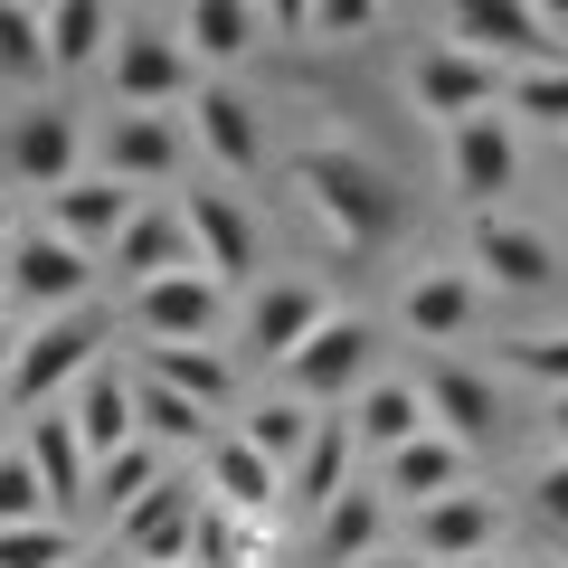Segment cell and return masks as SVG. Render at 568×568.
I'll use <instances>...</instances> for the list:
<instances>
[{"mask_svg":"<svg viewBox=\"0 0 568 568\" xmlns=\"http://www.w3.org/2000/svg\"><path fill=\"white\" fill-rule=\"evenodd\" d=\"M549 426H559V455H568V398H549Z\"/></svg>","mask_w":568,"mask_h":568,"instance_id":"obj_43","label":"cell"},{"mask_svg":"<svg viewBox=\"0 0 568 568\" xmlns=\"http://www.w3.org/2000/svg\"><path fill=\"white\" fill-rule=\"evenodd\" d=\"M77 152H85V142H77V114H67V104H29V114L10 123V171H20V181H39L48 200H58L67 181H85Z\"/></svg>","mask_w":568,"mask_h":568,"instance_id":"obj_19","label":"cell"},{"mask_svg":"<svg viewBox=\"0 0 568 568\" xmlns=\"http://www.w3.org/2000/svg\"><path fill=\"white\" fill-rule=\"evenodd\" d=\"M530 503H540L549 530H568V455H549V465L530 474Z\"/></svg>","mask_w":568,"mask_h":568,"instance_id":"obj_41","label":"cell"},{"mask_svg":"<svg viewBox=\"0 0 568 568\" xmlns=\"http://www.w3.org/2000/svg\"><path fill=\"white\" fill-rule=\"evenodd\" d=\"M417 388H426V417H436V436H455L465 455H484L493 436H503V398H493L484 369H465V361H426Z\"/></svg>","mask_w":568,"mask_h":568,"instance_id":"obj_13","label":"cell"},{"mask_svg":"<svg viewBox=\"0 0 568 568\" xmlns=\"http://www.w3.org/2000/svg\"><path fill=\"white\" fill-rule=\"evenodd\" d=\"M559 181H568V142H559Z\"/></svg>","mask_w":568,"mask_h":568,"instance_id":"obj_48","label":"cell"},{"mask_svg":"<svg viewBox=\"0 0 568 568\" xmlns=\"http://www.w3.org/2000/svg\"><path fill=\"white\" fill-rule=\"evenodd\" d=\"M190 142H200L227 181H256V171H265V123H256V104H246L237 85H219V77H209L200 104H190Z\"/></svg>","mask_w":568,"mask_h":568,"instance_id":"obj_14","label":"cell"},{"mask_svg":"<svg viewBox=\"0 0 568 568\" xmlns=\"http://www.w3.org/2000/svg\"><path fill=\"white\" fill-rule=\"evenodd\" d=\"M114 39H123V20L104 10V0H48V67H58V77L114 58Z\"/></svg>","mask_w":568,"mask_h":568,"instance_id":"obj_29","label":"cell"},{"mask_svg":"<svg viewBox=\"0 0 568 568\" xmlns=\"http://www.w3.org/2000/svg\"><path fill=\"white\" fill-rule=\"evenodd\" d=\"M265 20H275V10H246V0H190L171 29H181V48H190L200 67H237L246 48L265 39Z\"/></svg>","mask_w":568,"mask_h":568,"instance_id":"obj_26","label":"cell"},{"mask_svg":"<svg viewBox=\"0 0 568 568\" xmlns=\"http://www.w3.org/2000/svg\"><path fill=\"white\" fill-rule=\"evenodd\" d=\"M200 503H209V484L171 474L162 493H142V503L123 511L114 530H104V549H123L133 568H190V530H200Z\"/></svg>","mask_w":568,"mask_h":568,"instance_id":"obj_8","label":"cell"},{"mask_svg":"<svg viewBox=\"0 0 568 568\" xmlns=\"http://www.w3.org/2000/svg\"><path fill=\"white\" fill-rule=\"evenodd\" d=\"M407 95H417V114H436L455 133V123H474V114H493V104H511V67H493V58H474V48H455V39H436L417 58V77H407Z\"/></svg>","mask_w":568,"mask_h":568,"instance_id":"obj_6","label":"cell"},{"mask_svg":"<svg viewBox=\"0 0 568 568\" xmlns=\"http://www.w3.org/2000/svg\"><path fill=\"white\" fill-rule=\"evenodd\" d=\"M426 426H436V417H426V388H417V379H369L361 398H351V436H361L369 455L417 446Z\"/></svg>","mask_w":568,"mask_h":568,"instance_id":"obj_25","label":"cell"},{"mask_svg":"<svg viewBox=\"0 0 568 568\" xmlns=\"http://www.w3.org/2000/svg\"><path fill=\"white\" fill-rule=\"evenodd\" d=\"M511 114L549 123V133L568 142V58L559 67H521V77H511Z\"/></svg>","mask_w":568,"mask_h":568,"instance_id":"obj_39","label":"cell"},{"mask_svg":"<svg viewBox=\"0 0 568 568\" xmlns=\"http://www.w3.org/2000/svg\"><path fill=\"white\" fill-rule=\"evenodd\" d=\"M474 275L484 284H503V294H540L549 275H559V246L540 237V227H521V219H474Z\"/></svg>","mask_w":568,"mask_h":568,"instance_id":"obj_18","label":"cell"},{"mask_svg":"<svg viewBox=\"0 0 568 568\" xmlns=\"http://www.w3.org/2000/svg\"><path fill=\"white\" fill-rule=\"evenodd\" d=\"M181 219H190V246H200V275H219V284H246V275H256L265 237H256V219H246L237 190H190Z\"/></svg>","mask_w":568,"mask_h":568,"instance_id":"obj_12","label":"cell"},{"mask_svg":"<svg viewBox=\"0 0 568 568\" xmlns=\"http://www.w3.org/2000/svg\"><path fill=\"white\" fill-rule=\"evenodd\" d=\"M0 77H20V85L58 77V67H48V10H29V0H0Z\"/></svg>","mask_w":568,"mask_h":568,"instance_id":"obj_36","label":"cell"},{"mask_svg":"<svg viewBox=\"0 0 568 568\" xmlns=\"http://www.w3.org/2000/svg\"><path fill=\"white\" fill-rule=\"evenodd\" d=\"M369 568H407V559H369Z\"/></svg>","mask_w":568,"mask_h":568,"instance_id":"obj_49","label":"cell"},{"mask_svg":"<svg viewBox=\"0 0 568 568\" xmlns=\"http://www.w3.org/2000/svg\"><path fill=\"white\" fill-rule=\"evenodd\" d=\"M104 181H123V190H152V181H181V162H190V142H181V123L171 114H104Z\"/></svg>","mask_w":568,"mask_h":568,"instance_id":"obj_11","label":"cell"},{"mask_svg":"<svg viewBox=\"0 0 568 568\" xmlns=\"http://www.w3.org/2000/svg\"><path fill=\"white\" fill-rule=\"evenodd\" d=\"M20 455L39 465V484H48V503H58V511H85V503H95V455H85V436H77L67 407H39V417H29Z\"/></svg>","mask_w":568,"mask_h":568,"instance_id":"obj_17","label":"cell"},{"mask_svg":"<svg viewBox=\"0 0 568 568\" xmlns=\"http://www.w3.org/2000/svg\"><path fill=\"white\" fill-rule=\"evenodd\" d=\"M142 379L181 388V398H190V407H209V417H219V407L237 398V361H227L219 342H171V351H142Z\"/></svg>","mask_w":568,"mask_h":568,"instance_id":"obj_27","label":"cell"},{"mask_svg":"<svg viewBox=\"0 0 568 568\" xmlns=\"http://www.w3.org/2000/svg\"><path fill=\"white\" fill-rule=\"evenodd\" d=\"M133 417H142V446H219V426H209V407H190L181 388L162 379H133Z\"/></svg>","mask_w":568,"mask_h":568,"instance_id":"obj_32","label":"cell"},{"mask_svg":"<svg viewBox=\"0 0 568 568\" xmlns=\"http://www.w3.org/2000/svg\"><path fill=\"white\" fill-rule=\"evenodd\" d=\"M0 246H20V227H10V200H0Z\"/></svg>","mask_w":568,"mask_h":568,"instance_id":"obj_45","label":"cell"},{"mask_svg":"<svg viewBox=\"0 0 568 568\" xmlns=\"http://www.w3.org/2000/svg\"><path fill=\"white\" fill-rule=\"evenodd\" d=\"M162 484H171L162 446H123V455H104V465H95V511H104V521H123L142 493H162Z\"/></svg>","mask_w":568,"mask_h":568,"instance_id":"obj_35","label":"cell"},{"mask_svg":"<svg viewBox=\"0 0 568 568\" xmlns=\"http://www.w3.org/2000/svg\"><path fill=\"white\" fill-rule=\"evenodd\" d=\"M104 342H114V332H104L95 304H85V313H58V323H39V332H20V361H10V379H0V388H10V407L39 417L58 388L95 379V369H104Z\"/></svg>","mask_w":568,"mask_h":568,"instance_id":"obj_3","label":"cell"},{"mask_svg":"<svg viewBox=\"0 0 568 568\" xmlns=\"http://www.w3.org/2000/svg\"><path fill=\"white\" fill-rule=\"evenodd\" d=\"M142 219V190L104 181V171H85V181H67L58 200H48V227H58L67 246H85V256H114V237Z\"/></svg>","mask_w":568,"mask_h":568,"instance_id":"obj_16","label":"cell"},{"mask_svg":"<svg viewBox=\"0 0 568 568\" xmlns=\"http://www.w3.org/2000/svg\"><path fill=\"white\" fill-rule=\"evenodd\" d=\"M77 436H85V455H123V446H142V417H133V379L123 369H95V379H77Z\"/></svg>","mask_w":568,"mask_h":568,"instance_id":"obj_28","label":"cell"},{"mask_svg":"<svg viewBox=\"0 0 568 568\" xmlns=\"http://www.w3.org/2000/svg\"><path fill=\"white\" fill-rule=\"evenodd\" d=\"M511 369L568 398V332H540V342H511Z\"/></svg>","mask_w":568,"mask_h":568,"instance_id":"obj_40","label":"cell"},{"mask_svg":"<svg viewBox=\"0 0 568 568\" xmlns=\"http://www.w3.org/2000/svg\"><path fill=\"white\" fill-rule=\"evenodd\" d=\"M493 530H503L493 493H446V503H426V511H417V559H436V568L493 559Z\"/></svg>","mask_w":568,"mask_h":568,"instance_id":"obj_21","label":"cell"},{"mask_svg":"<svg viewBox=\"0 0 568 568\" xmlns=\"http://www.w3.org/2000/svg\"><path fill=\"white\" fill-rule=\"evenodd\" d=\"M256 549H265V521H246V511H227V503H200L190 568H256Z\"/></svg>","mask_w":568,"mask_h":568,"instance_id":"obj_34","label":"cell"},{"mask_svg":"<svg viewBox=\"0 0 568 568\" xmlns=\"http://www.w3.org/2000/svg\"><path fill=\"white\" fill-rule=\"evenodd\" d=\"M10 361H20V342H10V323H0V379H10Z\"/></svg>","mask_w":568,"mask_h":568,"instance_id":"obj_44","label":"cell"},{"mask_svg":"<svg viewBox=\"0 0 568 568\" xmlns=\"http://www.w3.org/2000/svg\"><path fill=\"white\" fill-rule=\"evenodd\" d=\"M446 39L455 48H474V58H493V67H559L568 58V39H559V20L549 10H530V0H455L446 10Z\"/></svg>","mask_w":568,"mask_h":568,"instance_id":"obj_4","label":"cell"},{"mask_svg":"<svg viewBox=\"0 0 568 568\" xmlns=\"http://www.w3.org/2000/svg\"><path fill=\"white\" fill-rule=\"evenodd\" d=\"M351 455H361L351 417H323V426H313V446H304V465L284 474V511H313V521H323V511L351 493Z\"/></svg>","mask_w":568,"mask_h":568,"instance_id":"obj_23","label":"cell"},{"mask_svg":"<svg viewBox=\"0 0 568 568\" xmlns=\"http://www.w3.org/2000/svg\"><path fill=\"white\" fill-rule=\"evenodd\" d=\"M0 304H10V246H0Z\"/></svg>","mask_w":568,"mask_h":568,"instance_id":"obj_46","label":"cell"},{"mask_svg":"<svg viewBox=\"0 0 568 568\" xmlns=\"http://www.w3.org/2000/svg\"><path fill=\"white\" fill-rule=\"evenodd\" d=\"M284 181L313 200V219L332 227V237L361 256V246H379L388 227H398V190H388L379 162H361V152H342V142H313V152H294L284 162Z\"/></svg>","mask_w":568,"mask_h":568,"instance_id":"obj_1","label":"cell"},{"mask_svg":"<svg viewBox=\"0 0 568 568\" xmlns=\"http://www.w3.org/2000/svg\"><path fill=\"white\" fill-rule=\"evenodd\" d=\"M29 521H58V503H48L39 465L20 446H0V530H29Z\"/></svg>","mask_w":568,"mask_h":568,"instance_id":"obj_37","label":"cell"},{"mask_svg":"<svg viewBox=\"0 0 568 568\" xmlns=\"http://www.w3.org/2000/svg\"><path fill=\"white\" fill-rule=\"evenodd\" d=\"M77 568H114V549H104V559H77Z\"/></svg>","mask_w":568,"mask_h":568,"instance_id":"obj_47","label":"cell"},{"mask_svg":"<svg viewBox=\"0 0 568 568\" xmlns=\"http://www.w3.org/2000/svg\"><path fill=\"white\" fill-rule=\"evenodd\" d=\"M446 181L455 200L474 209V219H493V209L521 190V133H511V114H474L446 133Z\"/></svg>","mask_w":568,"mask_h":568,"instance_id":"obj_7","label":"cell"},{"mask_svg":"<svg viewBox=\"0 0 568 568\" xmlns=\"http://www.w3.org/2000/svg\"><path fill=\"white\" fill-rule=\"evenodd\" d=\"M369 361H379V323H369V313H332V323L284 361V379H294L304 407H342V398L369 388Z\"/></svg>","mask_w":568,"mask_h":568,"instance_id":"obj_5","label":"cell"},{"mask_svg":"<svg viewBox=\"0 0 568 568\" xmlns=\"http://www.w3.org/2000/svg\"><path fill=\"white\" fill-rule=\"evenodd\" d=\"M379 530H388V503H379V493H342V503L313 521V540H323L332 568H369V559H379Z\"/></svg>","mask_w":568,"mask_h":568,"instance_id":"obj_31","label":"cell"},{"mask_svg":"<svg viewBox=\"0 0 568 568\" xmlns=\"http://www.w3.org/2000/svg\"><path fill=\"white\" fill-rule=\"evenodd\" d=\"M85 284H95V256H85V246H67L58 227H20V246H10V294H20L39 323L85 313Z\"/></svg>","mask_w":568,"mask_h":568,"instance_id":"obj_9","label":"cell"},{"mask_svg":"<svg viewBox=\"0 0 568 568\" xmlns=\"http://www.w3.org/2000/svg\"><path fill=\"white\" fill-rule=\"evenodd\" d=\"M77 530L67 521H29V530H0V568H77Z\"/></svg>","mask_w":568,"mask_h":568,"instance_id":"obj_38","label":"cell"},{"mask_svg":"<svg viewBox=\"0 0 568 568\" xmlns=\"http://www.w3.org/2000/svg\"><path fill=\"white\" fill-rule=\"evenodd\" d=\"M104 265H114L133 294H142V284H162V275H190V265H200V246H190V219H181V209H142V219L114 237V256H104Z\"/></svg>","mask_w":568,"mask_h":568,"instance_id":"obj_20","label":"cell"},{"mask_svg":"<svg viewBox=\"0 0 568 568\" xmlns=\"http://www.w3.org/2000/svg\"><path fill=\"white\" fill-rule=\"evenodd\" d=\"M369 20H379V0H323V10H313L323 39H351V29H369Z\"/></svg>","mask_w":568,"mask_h":568,"instance_id":"obj_42","label":"cell"},{"mask_svg":"<svg viewBox=\"0 0 568 568\" xmlns=\"http://www.w3.org/2000/svg\"><path fill=\"white\" fill-rule=\"evenodd\" d=\"M104 77H114V114H162V104H200V58L181 48V29L171 20H123L114 58H104Z\"/></svg>","mask_w":568,"mask_h":568,"instance_id":"obj_2","label":"cell"},{"mask_svg":"<svg viewBox=\"0 0 568 568\" xmlns=\"http://www.w3.org/2000/svg\"><path fill=\"white\" fill-rule=\"evenodd\" d=\"M323 323H332V304H323V284H304V275H275V284L246 294V351H265V361H294Z\"/></svg>","mask_w":568,"mask_h":568,"instance_id":"obj_15","label":"cell"},{"mask_svg":"<svg viewBox=\"0 0 568 568\" xmlns=\"http://www.w3.org/2000/svg\"><path fill=\"white\" fill-rule=\"evenodd\" d=\"M465 465H474V455L455 446V436H436V426H426L417 446L388 455V493H407V503L426 511V503H446V493H465Z\"/></svg>","mask_w":568,"mask_h":568,"instance_id":"obj_30","label":"cell"},{"mask_svg":"<svg viewBox=\"0 0 568 568\" xmlns=\"http://www.w3.org/2000/svg\"><path fill=\"white\" fill-rule=\"evenodd\" d=\"M474 304H484V275H474V265H426V275H407V294H398V313H407L417 342H455V332L474 323Z\"/></svg>","mask_w":568,"mask_h":568,"instance_id":"obj_22","label":"cell"},{"mask_svg":"<svg viewBox=\"0 0 568 568\" xmlns=\"http://www.w3.org/2000/svg\"><path fill=\"white\" fill-rule=\"evenodd\" d=\"M200 484H209V503H227V511H246V521H275V503H284V474L265 465L246 436H219L209 446V465H200Z\"/></svg>","mask_w":568,"mask_h":568,"instance_id":"obj_24","label":"cell"},{"mask_svg":"<svg viewBox=\"0 0 568 568\" xmlns=\"http://www.w3.org/2000/svg\"><path fill=\"white\" fill-rule=\"evenodd\" d=\"M465 568H493V559H465Z\"/></svg>","mask_w":568,"mask_h":568,"instance_id":"obj_50","label":"cell"},{"mask_svg":"<svg viewBox=\"0 0 568 568\" xmlns=\"http://www.w3.org/2000/svg\"><path fill=\"white\" fill-rule=\"evenodd\" d=\"M219 323H227V284L219 275H162V284H142L133 294V332H142V351H171V342H219Z\"/></svg>","mask_w":568,"mask_h":568,"instance_id":"obj_10","label":"cell"},{"mask_svg":"<svg viewBox=\"0 0 568 568\" xmlns=\"http://www.w3.org/2000/svg\"><path fill=\"white\" fill-rule=\"evenodd\" d=\"M313 426H323V417H313L304 398H265L256 417L237 426V436H246V446H256L275 474H294V465H304V446H313Z\"/></svg>","mask_w":568,"mask_h":568,"instance_id":"obj_33","label":"cell"}]
</instances>
